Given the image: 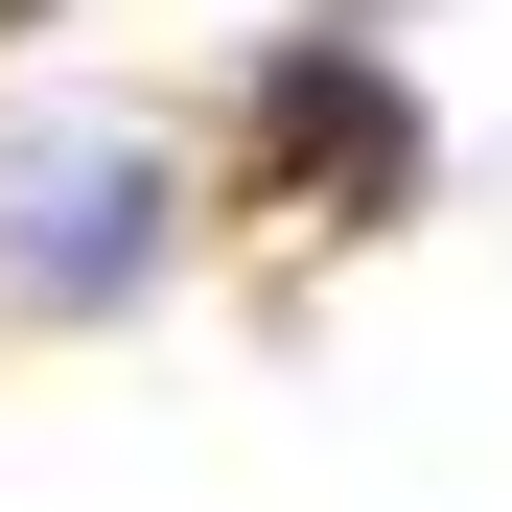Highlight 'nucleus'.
Segmentation results:
<instances>
[{"label":"nucleus","mask_w":512,"mask_h":512,"mask_svg":"<svg viewBox=\"0 0 512 512\" xmlns=\"http://www.w3.org/2000/svg\"><path fill=\"white\" fill-rule=\"evenodd\" d=\"M163 256H187V163L163 140H117V117H0V303L24 326H117V303H163Z\"/></svg>","instance_id":"nucleus-1"},{"label":"nucleus","mask_w":512,"mask_h":512,"mask_svg":"<svg viewBox=\"0 0 512 512\" xmlns=\"http://www.w3.org/2000/svg\"><path fill=\"white\" fill-rule=\"evenodd\" d=\"M233 210H280V233H396L419 210V94L373 47H256V94H233V163H210Z\"/></svg>","instance_id":"nucleus-2"},{"label":"nucleus","mask_w":512,"mask_h":512,"mask_svg":"<svg viewBox=\"0 0 512 512\" xmlns=\"http://www.w3.org/2000/svg\"><path fill=\"white\" fill-rule=\"evenodd\" d=\"M0 24H24V0H0Z\"/></svg>","instance_id":"nucleus-3"}]
</instances>
